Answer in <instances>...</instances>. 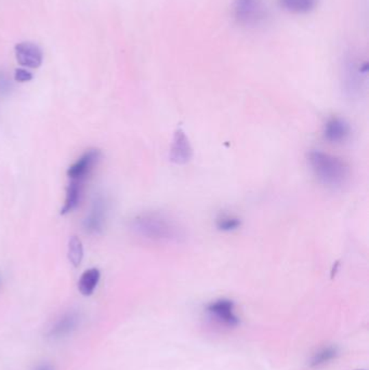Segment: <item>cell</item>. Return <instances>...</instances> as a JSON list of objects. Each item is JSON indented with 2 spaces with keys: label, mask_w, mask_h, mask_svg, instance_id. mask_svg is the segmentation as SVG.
<instances>
[{
  "label": "cell",
  "mask_w": 369,
  "mask_h": 370,
  "mask_svg": "<svg viewBox=\"0 0 369 370\" xmlns=\"http://www.w3.org/2000/svg\"><path fill=\"white\" fill-rule=\"evenodd\" d=\"M131 230L141 239L158 243H178L186 237L176 220L158 211L137 215L131 220Z\"/></svg>",
  "instance_id": "cell-1"
},
{
  "label": "cell",
  "mask_w": 369,
  "mask_h": 370,
  "mask_svg": "<svg viewBox=\"0 0 369 370\" xmlns=\"http://www.w3.org/2000/svg\"><path fill=\"white\" fill-rule=\"evenodd\" d=\"M308 162L317 180L324 185L339 188L349 179V167L336 156L322 151H312L308 154Z\"/></svg>",
  "instance_id": "cell-2"
},
{
  "label": "cell",
  "mask_w": 369,
  "mask_h": 370,
  "mask_svg": "<svg viewBox=\"0 0 369 370\" xmlns=\"http://www.w3.org/2000/svg\"><path fill=\"white\" fill-rule=\"evenodd\" d=\"M100 160H101V152L99 150L92 149V150L87 151L67 170V177H69V180L86 182Z\"/></svg>",
  "instance_id": "cell-3"
},
{
  "label": "cell",
  "mask_w": 369,
  "mask_h": 370,
  "mask_svg": "<svg viewBox=\"0 0 369 370\" xmlns=\"http://www.w3.org/2000/svg\"><path fill=\"white\" fill-rule=\"evenodd\" d=\"M107 202L103 196H97L93 199L89 213L82 224L87 233L100 234L103 231L107 221Z\"/></svg>",
  "instance_id": "cell-4"
},
{
  "label": "cell",
  "mask_w": 369,
  "mask_h": 370,
  "mask_svg": "<svg viewBox=\"0 0 369 370\" xmlns=\"http://www.w3.org/2000/svg\"><path fill=\"white\" fill-rule=\"evenodd\" d=\"M169 157L173 164L180 166L186 165L193 157V149L189 138L181 128L175 132Z\"/></svg>",
  "instance_id": "cell-5"
},
{
  "label": "cell",
  "mask_w": 369,
  "mask_h": 370,
  "mask_svg": "<svg viewBox=\"0 0 369 370\" xmlns=\"http://www.w3.org/2000/svg\"><path fill=\"white\" fill-rule=\"evenodd\" d=\"M234 10L237 21L246 25L257 23L262 18L261 0H236Z\"/></svg>",
  "instance_id": "cell-6"
},
{
  "label": "cell",
  "mask_w": 369,
  "mask_h": 370,
  "mask_svg": "<svg viewBox=\"0 0 369 370\" xmlns=\"http://www.w3.org/2000/svg\"><path fill=\"white\" fill-rule=\"evenodd\" d=\"M212 316L222 324L227 325L230 327L236 326L240 323L238 317L234 313V303L227 299L216 300L207 307Z\"/></svg>",
  "instance_id": "cell-7"
},
{
  "label": "cell",
  "mask_w": 369,
  "mask_h": 370,
  "mask_svg": "<svg viewBox=\"0 0 369 370\" xmlns=\"http://www.w3.org/2000/svg\"><path fill=\"white\" fill-rule=\"evenodd\" d=\"M16 56L19 64L28 69H38L43 63V51L35 43H19L16 47Z\"/></svg>",
  "instance_id": "cell-8"
},
{
  "label": "cell",
  "mask_w": 369,
  "mask_h": 370,
  "mask_svg": "<svg viewBox=\"0 0 369 370\" xmlns=\"http://www.w3.org/2000/svg\"><path fill=\"white\" fill-rule=\"evenodd\" d=\"M350 135V126L346 120L333 117L325 124L324 137L331 143L344 142Z\"/></svg>",
  "instance_id": "cell-9"
},
{
  "label": "cell",
  "mask_w": 369,
  "mask_h": 370,
  "mask_svg": "<svg viewBox=\"0 0 369 370\" xmlns=\"http://www.w3.org/2000/svg\"><path fill=\"white\" fill-rule=\"evenodd\" d=\"M78 324V313H67L56 323L52 331H50V337L54 338V339L65 337V336L69 335V334L74 331Z\"/></svg>",
  "instance_id": "cell-10"
},
{
  "label": "cell",
  "mask_w": 369,
  "mask_h": 370,
  "mask_svg": "<svg viewBox=\"0 0 369 370\" xmlns=\"http://www.w3.org/2000/svg\"><path fill=\"white\" fill-rule=\"evenodd\" d=\"M84 184L85 183L78 182V181H69L65 202L61 209V215H67L78 207L79 203L82 201Z\"/></svg>",
  "instance_id": "cell-11"
},
{
  "label": "cell",
  "mask_w": 369,
  "mask_h": 370,
  "mask_svg": "<svg viewBox=\"0 0 369 370\" xmlns=\"http://www.w3.org/2000/svg\"><path fill=\"white\" fill-rule=\"evenodd\" d=\"M101 274L98 269H89L82 273V276L79 279L78 290L82 294L88 297L91 296L96 290V287L99 284Z\"/></svg>",
  "instance_id": "cell-12"
},
{
  "label": "cell",
  "mask_w": 369,
  "mask_h": 370,
  "mask_svg": "<svg viewBox=\"0 0 369 370\" xmlns=\"http://www.w3.org/2000/svg\"><path fill=\"white\" fill-rule=\"evenodd\" d=\"M317 0H280L282 8L293 13H308L313 10Z\"/></svg>",
  "instance_id": "cell-13"
},
{
  "label": "cell",
  "mask_w": 369,
  "mask_h": 370,
  "mask_svg": "<svg viewBox=\"0 0 369 370\" xmlns=\"http://www.w3.org/2000/svg\"><path fill=\"white\" fill-rule=\"evenodd\" d=\"M69 260L75 268H78L84 259V247L77 236H71L69 241Z\"/></svg>",
  "instance_id": "cell-14"
},
{
  "label": "cell",
  "mask_w": 369,
  "mask_h": 370,
  "mask_svg": "<svg viewBox=\"0 0 369 370\" xmlns=\"http://www.w3.org/2000/svg\"><path fill=\"white\" fill-rule=\"evenodd\" d=\"M337 355H338L337 347H324L321 351H318L316 354H314L313 358L311 360L310 366L312 368L320 367V366L324 365V364H326V362L336 358Z\"/></svg>",
  "instance_id": "cell-15"
},
{
  "label": "cell",
  "mask_w": 369,
  "mask_h": 370,
  "mask_svg": "<svg viewBox=\"0 0 369 370\" xmlns=\"http://www.w3.org/2000/svg\"><path fill=\"white\" fill-rule=\"evenodd\" d=\"M240 219L234 216H222L216 220V228H219L222 232H233L236 231L237 228H240Z\"/></svg>",
  "instance_id": "cell-16"
},
{
  "label": "cell",
  "mask_w": 369,
  "mask_h": 370,
  "mask_svg": "<svg viewBox=\"0 0 369 370\" xmlns=\"http://www.w3.org/2000/svg\"><path fill=\"white\" fill-rule=\"evenodd\" d=\"M16 81H20V83H25V81H30L33 78V75L30 72L26 71L24 69H19L16 71Z\"/></svg>",
  "instance_id": "cell-17"
},
{
  "label": "cell",
  "mask_w": 369,
  "mask_h": 370,
  "mask_svg": "<svg viewBox=\"0 0 369 370\" xmlns=\"http://www.w3.org/2000/svg\"><path fill=\"white\" fill-rule=\"evenodd\" d=\"M36 370H56L54 366L49 365V364H45V365L39 366L38 368H36Z\"/></svg>",
  "instance_id": "cell-18"
}]
</instances>
